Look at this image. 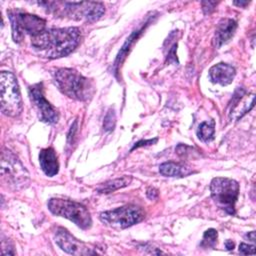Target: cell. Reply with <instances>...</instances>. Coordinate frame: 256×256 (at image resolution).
<instances>
[{"label": "cell", "mask_w": 256, "mask_h": 256, "mask_svg": "<svg viewBox=\"0 0 256 256\" xmlns=\"http://www.w3.org/2000/svg\"><path fill=\"white\" fill-rule=\"evenodd\" d=\"M79 42L80 31L77 27L48 29L31 37V45L35 51L51 59L67 56Z\"/></svg>", "instance_id": "6da1fadb"}, {"label": "cell", "mask_w": 256, "mask_h": 256, "mask_svg": "<svg viewBox=\"0 0 256 256\" xmlns=\"http://www.w3.org/2000/svg\"><path fill=\"white\" fill-rule=\"evenodd\" d=\"M54 82L66 96L85 101L92 97L95 88L93 82L71 68H59L54 72Z\"/></svg>", "instance_id": "7a4b0ae2"}, {"label": "cell", "mask_w": 256, "mask_h": 256, "mask_svg": "<svg viewBox=\"0 0 256 256\" xmlns=\"http://www.w3.org/2000/svg\"><path fill=\"white\" fill-rule=\"evenodd\" d=\"M39 4L47 6L50 12H54L57 15L88 22L97 21L105 12V7L101 2L93 1L40 2Z\"/></svg>", "instance_id": "3957f363"}, {"label": "cell", "mask_w": 256, "mask_h": 256, "mask_svg": "<svg viewBox=\"0 0 256 256\" xmlns=\"http://www.w3.org/2000/svg\"><path fill=\"white\" fill-rule=\"evenodd\" d=\"M47 205L51 213L69 219L83 230L89 229L92 225L90 212L78 202L62 198H51Z\"/></svg>", "instance_id": "277c9868"}, {"label": "cell", "mask_w": 256, "mask_h": 256, "mask_svg": "<svg viewBox=\"0 0 256 256\" xmlns=\"http://www.w3.org/2000/svg\"><path fill=\"white\" fill-rule=\"evenodd\" d=\"M239 184L234 179L216 177L210 183L211 197L216 205L229 215L235 214V204L239 195Z\"/></svg>", "instance_id": "5b68a950"}, {"label": "cell", "mask_w": 256, "mask_h": 256, "mask_svg": "<svg viewBox=\"0 0 256 256\" xmlns=\"http://www.w3.org/2000/svg\"><path fill=\"white\" fill-rule=\"evenodd\" d=\"M1 111L3 114L16 117L22 112V99L17 78L12 72L2 71L0 74Z\"/></svg>", "instance_id": "8992f818"}, {"label": "cell", "mask_w": 256, "mask_h": 256, "mask_svg": "<svg viewBox=\"0 0 256 256\" xmlns=\"http://www.w3.org/2000/svg\"><path fill=\"white\" fill-rule=\"evenodd\" d=\"M7 14L11 22L12 38L16 43L23 39L24 34H29L33 37L45 30L46 21L37 15L20 10H9Z\"/></svg>", "instance_id": "52a82bcc"}, {"label": "cell", "mask_w": 256, "mask_h": 256, "mask_svg": "<svg viewBox=\"0 0 256 256\" xmlns=\"http://www.w3.org/2000/svg\"><path fill=\"white\" fill-rule=\"evenodd\" d=\"M145 217L143 209L136 205H125L113 210L100 213V220L107 226L117 229H125L141 222Z\"/></svg>", "instance_id": "ba28073f"}, {"label": "cell", "mask_w": 256, "mask_h": 256, "mask_svg": "<svg viewBox=\"0 0 256 256\" xmlns=\"http://www.w3.org/2000/svg\"><path fill=\"white\" fill-rule=\"evenodd\" d=\"M1 176L10 187L19 189L29 181V173L20 160L8 149L3 150L1 157Z\"/></svg>", "instance_id": "9c48e42d"}, {"label": "cell", "mask_w": 256, "mask_h": 256, "mask_svg": "<svg viewBox=\"0 0 256 256\" xmlns=\"http://www.w3.org/2000/svg\"><path fill=\"white\" fill-rule=\"evenodd\" d=\"M28 93L31 102L34 104L39 119L42 122L53 124L58 121L59 115L57 110L46 100L43 93V85L42 83H37L28 88Z\"/></svg>", "instance_id": "30bf717a"}, {"label": "cell", "mask_w": 256, "mask_h": 256, "mask_svg": "<svg viewBox=\"0 0 256 256\" xmlns=\"http://www.w3.org/2000/svg\"><path fill=\"white\" fill-rule=\"evenodd\" d=\"M56 244L63 251L72 255H95L96 250L85 242H82L70 234L69 231L62 227H58L54 234Z\"/></svg>", "instance_id": "8fae6325"}, {"label": "cell", "mask_w": 256, "mask_h": 256, "mask_svg": "<svg viewBox=\"0 0 256 256\" xmlns=\"http://www.w3.org/2000/svg\"><path fill=\"white\" fill-rule=\"evenodd\" d=\"M237 28V22L231 18L221 19L215 30V35L213 38V44L216 48H220L222 45L226 44L234 35Z\"/></svg>", "instance_id": "7c38bea8"}, {"label": "cell", "mask_w": 256, "mask_h": 256, "mask_svg": "<svg viewBox=\"0 0 256 256\" xmlns=\"http://www.w3.org/2000/svg\"><path fill=\"white\" fill-rule=\"evenodd\" d=\"M236 75L235 68L227 63H218L209 69V78L222 86L230 84Z\"/></svg>", "instance_id": "4fadbf2b"}, {"label": "cell", "mask_w": 256, "mask_h": 256, "mask_svg": "<svg viewBox=\"0 0 256 256\" xmlns=\"http://www.w3.org/2000/svg\"><path fill=\"white\" fill-rule=\"evenodd\" d=\"M39 164L42 171L48 176L53 177L59 171V163L53 148L42 149L39 153Z\"/></svg>", "instance_id": "5bb4252c"}, {"label": "cell", "mask_w": 256, "mask_h": 256, "mask_svg": "<svg viewBox=\"0 0 256 256\" xmlns=\"http://www.w3.org/2000/svg\"><path fill=\"white\" fill-rule=\"evenodd\" d=\"M159 172L163 176H167V177H185L187 175L194 173L190 167L184 164L173 162V161L162 163L159 166Z\"/></svg>", "instance_id": "9a60e30c"}, {"label": "cell", "mask_w": 256, "mask_h": 256, "mask_svg": "<svg viewBox=\"0 0 256 256\" xmlns=\"http://www.w3.org/2000/svg\"><path fill=\"white\" fill-rule=\"evenodd\" d=\"M131 181H132V177L125 175L120 178L112 179V180H109V181H106V182L100 184L96 190L98 193L108 194V193L114 192L120 188H123V187L129 185Z\"/></svg>", "instance_id": "2e32d148"}, {"label": "cell", "mask_w": 256, "mask_h": 256, "mask_svg": "<svg viewBox=\"0 0 256 256\" xmlns=\"http://www.w3.org/2000/svg\"><path fill=\"white\" fill-rule=\"evenodd\" d=\"M142 31H143V27H141V28H139V29L133 31L132 34L129 36V38H128V39L126 40V42L124 43V45L122 46V48L120 49V51H119V53H118V55H117V57H116L115 63H114V67H115L116 71H117V68H118V67L121 65V63L123 62L124 58L127 56L128 52H129V50H130V48L133 46V44L135 43L136 39L139 37V35L141 34Z\"/></svg>", "instance_id": "e0dca14e"}, {"label": "cell", "mask_w": 256, "mask_h": 256, "mask_svg": "<svg viewBox=\"0 0 256 256\" xmlns=\"http://www.w3.org/2000/svg\"><path fill=\"white\" fill-rule=\"evenodd\" d=\"M215 129H214V122L211 121V123L208 122H202L197 130L198 138L201 139L204 142H209L214 139Z\"/></svg>", "instance_id": "ac0fdd59"}, {"label": "cell", "mask_w": 256, "mask_h": 256, "mask_svg": "<svg viewBox=\"0 0 256 256\" xmlns=\"http://www.w3.org/2000/svg\"><path fill=\"white\" fill-rule=\"evenodd\" d=\"M218 233L215 229L210 228L204 232L203 239L201 241V247L203 248H214L217 243Z\"/></svg>", "instance_id": "d6986e66"}, {"label": "cell", "mask_w": 256, "mask_h": 256, "mask_svg": "<svg viewBox=\"0 0 256 256\" xmlns=\"http://www.w3.org/2000/svg\"><path fill=\"white\" fill-rule=\"evenodd\" d=\"M115 124H116V114L113 108H109V110L107 111L105 117H104V121H103V129L106 132H111L114 130L115 128Z\"/></svg>", "instance_id": "ffe728a7"}, {"label": "cell", "mask_w": 256, "mask_h": 256, "mask_svg": "<svg viewBox=\"0 0 256 256\" xmlns=\"http://www.w3.org/2000/svg\"><path fill=\"white\" fill-rule=\"evenodd\" d=\"M239 253L243 255H254L255 254V246L249 245L246 243H241L239 245Z\"/></svg>", "instance_id": "44dd1931"}, {"label": "cell", "mask_w": 256, "mask_h": 256, "mask_svg": "<svg viewBox=\"0 0 256 256\" xmlns=\"http://www.w3.org/2000/svg\"><path fill=\"white\" fill-rule=\"evenodd\" d=\"M216 2H210V1H203L202 2V6H203V10L205 13H209L213 7L216 5Z\"/></svg>", "instance_id": "7402d4cb"}, {"label": "cell", "mask_w": 256, "mask_h": 256, "mask_svg": "<svg viewBox=\"0 0 256 256\" xmlns=\"http://www.w3.org/2000/svg\"><path fill=\"white\" fill-rule=\"evenodd\" d=\"M158 195L157 191L154 189V188H149L148 191H147V196L150 198V199H154L156 198Z\"/></svg>", "instance_id": "603a6c76"}, {"label": "cell", "mask_w": 256, "mask_h": 256, "mask_svg": "<svg viewBox=\"0 0 256 256\" xmlns=\"http://www.w3.org/2000/svg\"><path fill=\"white\" fill-rule=\"evenodd\" d=\"M225 247L227 250H233L235 247V244L232 240H226L225 241Z\"/></svg>", "instance_id": "cb8c5ba5"}, {"label": "cell", "mask_w": 256, "mask_h": 256, "mask_svg": "<svg viewBox=\"0 0 256 256\" xmlns=\"http://www.w3.org/2000/svg\"><path fill=\"white\" fill-rule=\"evenodd\" d=\"M246 237H247L248 239H250L252 242H255V232H254V231L249 232V233L246 235Z\"/></svg>", "instance_id": "d4e9b609"}, {"label": "cell", "mask_w": 256, "mask_h": 256, "mask_svg": "<svg viewBox=\"0 0 256 256\" xmlns=\"http://www.w3.org/2000/svg\"><path fill=\"white\" fill-rule=\"evenodd\" d=\"M248 3H249V2H247V1H245V2H241V1H240V2H234V4H235V5H238V6H243V7H244L245 5H247Z\"/></svg>", "instance_id": "484cf974"}]
</instances>
